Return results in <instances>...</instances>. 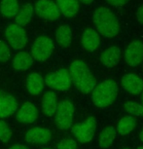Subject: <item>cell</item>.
Returning a JSON list of instances; mask_svg holds the SVG:
<instances>
[{"label": "cell", "mask_w": 143, "mask_h": 149, "mask_svg": "<svg viewBox=\"0 0 143 149\" xmlns=\"http://www.w3.org/2000/svg\"><path fill=\"white\" fill-rule=\"evenodd\" d=\"M74 112L75 107L73 103L69 100H64L58 103L57 110L55 113V121L60 130H67L71 128L73 123Z\"/></svg>", "instance_id": "obj_4"}, {"label": "cell", "mask_w": 143, "mask_h": 149, "mask_svg": "<svg viewBox=\"0 0 143 149\" xmlns=\"http://www.w3.org/2000/svg\"><path fill=\"white\" fill-rule=\"evenodd\" d=\"M136 19L140 24H143V6L141 8H139V10L136 13Z\"/></svg>", "instance_id": "obj_31"}, {"label": "cell", "mask_w": 143, "mask_h": 149, "mask_svg": "<svg viewBox=\"0 0 143 149\" xmlns=\"http://www.w3.org/2000/svg\"><path fill=\"white\" fill-rule=\"evenodd\" d=\"M46 149H48V148H46Z\"/></svg>", "instance_id": "obj_38"}, {"label": "cell", "mask_w": 143, "mask_h": 149, "mask_svg": "<svg viewBox=\"0 0 143 149\" xmlns=\"http://www.w3.org/2000/svg\"><path fill=\"white\" fill-rule=\"evenodd\" d=\"M11 136H12V132L8 124L3 120H0V140L2 142H7L10 139Z\"/></svg>", "instance_id": "obj_27"}, {"label": "cell", "mask_w": 143, "mask_h": 149, "mask_svg": "<svg viewBox=\"0 0 143 149\" xmlns=\"http://www.w3.org/2000/svg\"><path fill=\"white\" fill-rule=\"evenodd\" d=\"M57 6L60 14L66 18H73L79 12V1L78 0H56Z\"/></svg>", "instance_id": "obj_17"}, {"label": "cell", "mask_w": 143, "mask_h": 149, "mask_svg": "<svg viewBox=\"0 0 143 149\" xmlns=\"http://www.w3.org/2000/svg\"><path fill=\"white\" fill-rule=\"evenodd\" d=\"M121 51L116 46H111L104 50L100 55V61L107 68H112L116 66L120 61Z\"/></svg>", "instance_id": "obj_15"}, {"label": "cell", "mask_w": 143, "mask_h": 149, "mask_svg": "<svg viewBox=\"0 0 143 149\" xmlns=\"http://www.w3.org/2000/svg\"><path fill=\"white\" fill-rule=\"evenodd\" d=\"M10 51L8 45L4 41L0 40V61L6 63L10 58Z\"/></svg>", "instance_id": "obj_28"}, {"label": "cell", "mask_w": 143, "mask_h": 149, "mask_svg": "<svg viewBox=\"0 0 143 149\" xmlns=\"http://www.w3.org/2000/svg\"><path fill=\"white\" fill-rule=\"evenodd\" d=\"M68 72L71 82L83 94H90L96 86L94 74L83 61H74L69 65Z\"/></svg>", "instance_id": "obj_1"}, {"label": "cell", "mask_w": 143, "mask_h": 149, "mask_svg": "<svg viewBox=\"0 0 143 149\" xmlns=\"http://www.w3.org/2000/svg\"><path fill=\"white\" fill-rule=\"evenodd\" d=\"M52 134L48 129L34 127L26 134V141L31 144H45L51 140Z\"/></svg>", "instance_id": "obj_12"}, {"label": "cell", "mask_w": 143, "mask_h": 149, "mask_svg": "<svg viewBox=\"0 0 143 149\" xmlns=\"http://www.w3.org/2000/svg\"><path fill=\"white\" fill-rule=\"evenodd\" d=\"M106 2L114 7H122L128 3L130 0H105Z\"/></svg>", "instance_id": "obj_30"}, {"label": "cell", "mask_w": 143, "mask_h": 149, "mask_svg": "<svg viewBox=\"0 0 143 149\" xmlns=\"http://www.w3.org/2000/svg\"><path fill=\"white\" fill-rule=\"evenodd\" d=\"M118 95V86L112 80H105L92 91V100L99 108H106L113 104Z\"/></svg>", "instance_id": "obj_3"}, {"label": "cell", "mask_w": 143, "mask_h": 149, "mask_svg": "<svg viewBox=\"0 0 143 149\" xmlns=\"http://www.w3.org/2000/svg\"><path fill=\"white\" fill-rule=\"evenodd\" d=\"M97 32L106 38H114L119 33V22L115 14L106 7H99L94 13Z\"/></svg>", "instance_id": "obj_2"}, {"label": "cell", "mask_w": 143, "mask_h": 149, "mask_svg": "<svg viewBox=\"0 0 143 149\" xmlns=\"http://www.w3.org/2000/svg\"><path fill=\"white\" fill-rule=\"evenodd\" d=\"M77 142L71 139H61L58 144V149H77Z\"/></svg>", "instance_id": "obj_29"}, {"label": "cell", "mask_w": 143, "mask_h": 149, "mask_svg": "<svg viewBox=\"0 0 143 149\" xmlns=\"http://www.w3.org/2000/svg\"><path fill=\"white\" fill-rule=\"evenodd\" d=\"M44 78L38 73L33 72L27 77L26 88L30 94L33 95H39L44 89Z\"/></svg>", "instance_id": "obj_18"}, {"label": "cell", "mask_w": 143, "mask_h": 149, "mask_svg": "<svg viewBox=\"0 0 143 149\" xmlns=\"http://www.w3.org/2000/svg\"><path fill=\"white\" fill-rule=\"evenodd\" d=\"M121 85L131 95H139L143 91V80L133 73L125 74L121 79Z\"/></svg>", "instance_id": "obj_11"}, {"label": "cell", "mask_w": 143, "mask_h": 149, "mask_svg": "<svg viewBox=\"0 0 143 149\" xmlns=\"http://www.w3.org/2000/svg\"><path fill=\"white\" fill-rule=\"evenodd\" d=\"M136 149H143V146H139V147H137Z\"/></svg>", "instance_id": "obj_36"}, {"label": "cell", "mask_w": 143, "mask_h": 149, "mask_svg": "<svg viewBox=\"0 0 143 149\" xmlns=\"http://www.w3.org/2000/svg\"><path fill=\"white\" fill-rule=\"evenodd\" d=\"M57 95L54 92L45 93L42 97V110L46 116H54L57 110Z\"/></svg>", "instance_id": "obj_19"}, {"label": "cell", "mask_w": 143, "mask_h": 149, "mask_svg": "<svg viewBox=\"0 0 143 149\" xmlns=\"http://www.w3.org/2000/svg\"><path fill=\"white\" fill-rule=\"evenodd\" d=\"M81 42H82V45L86 51L94 52L99 47V45L100 43L99 32L92 29H86L82 34Z\"/></svg>", "instance_id": "obj_16"}, {"label": "cell", "mask_w": 143, "mask_h": 149, "mask_svg": "<svg viewBox=\"0 0 143 149\" xmlns=\"http://www.w3.org/2000/svg\"><path fill=\"white\" fill-rule=\"evenodd\" d=\"M116 130L112 126L104 128L101 131L99 137V144L101 148H108L113 144L116 139Z\"/></svg>", "instance_id": "obj_24"}, {"label": "cell", "mask_w": 143, "mask_h": 149, "mask_svg": "<svg viewBox=\"0 0 143 149\" xmlns=\"http://www.w3.org/2000/svg\"><path fill=\"white\" fill-rule=\"evenodd\" d=\"M125 60L130 66H137L143 61V43L134 40L126 48Z\"/></svg>", "instance_id": "obj_10"}, {"label": "cell", "mask_w": 143, "mask_h": 149, "mask_svg": "<svg viewBox=\"0 0 143 149\" xmlns=\"http://www.w3.org/2000/svg\"><path fill=\"white\" fill-rule=\"evenodd\" d=\"M136 127V119L135 117L131 116V115H128L121 118L117 125V132L121 136H126V134H130L133 132Z\"/></svg>", "instance_id": "obj_23"}, {"label": "cell", "mask_w": 143, "mask_h": 149, "mask_svg": "<svg viewBox=\"0 0 143 149\" xmlns=\"http://www.w3.org/2000/svg\"><path fill=\"white\" fill-rule=\"evenodd\" d=\"M125 149H128V148H125Z\"/></svg>", "instance_id": "obj_37"}, {"label": "cell", "mask_w": 143, "mask_h": 149, "mask_svg": "<svg viewBox=\"0 0 143 149\" xmlns=\"http://www.w3.org/2000/svg\"><path fill=\"white\" fill-rule=\"evenodd\" d=\"M45 84L51 89L58 91H67L71 86V78L67 69H58L51 72L45 77Z\"/></svg>", "instance_id": "obj_7"}, {"label": "cell", "mask_w": 143, "mask_h": 149, "mask_svg": "<svg viewBox=\"0 0 143 149\" xmlns=\"http://www.w3.org/2000/svg\"><path fill=\"white\" fill-rule=\"evenodd\" d=\"M125 109L131 116L143 117V104L135 102H127L125 103Z\"/></svg>", "instance_id": "obj_26"}, {"label": "cell", "mask_w": 143, "mask_h": 149, "mask_svg": "<svg viewBox=\"0 0 143 149\" xmlns=\"http://www.w3.org/2000/svg\"><path fill=\"white\" fill-rule=\"evenodd\" d=\"M9 149H28L26 147V145H22V144H15L13 146H11Z\"/></svg>", "instance_id": "obj_32"}, {"label": "cell", "mask_w": 143, "mask_h": 149, "mask_svg": "<svg viewBox=\"0 0 143 149\" xmlns=\"http://www.w3.org/2000/svg\"><path fill=\"white\" fill-rule=\"evenodd\" d=\"M19 10L18 0H2L0 3V13L6 18L15 17Z\"/></svg>", "instance_id": "obj_25"}, {"label": "cell", "mask_w": 143, "mask_h": 149, "mask_svg": "<svg viewBox=\"0 0 143 149\" xmlns=\"http://www.w3.org/2000/svg\"><path fill=\"white\" fill-rule=\"evenodd\" d=\"M54 51V42L51 38L40 36L36 38L31 46V57L37 61L48 60Z\"/></svg>", "instance_id": "obj_6"}, {"label": "cell", "mask_w": 143, "mask_h": 149, "mask_svg": "<svg viewBox=\"0 0 143 149\" xmlns=\"http://www.w3.org/2000/svg\"><path fill=\"white\" fill-rule=\"evenodd\" d=\"M140 139H141V141L143 142V129L140 132Z\"/></svg>", "instance_id": "obj_34"}, {"label": "cell", "mask_w": 143, "mask_h": 149, "mask_svg": "<svg viewBox=\"0 0 143 149\" xmlns=\"http://www.w3.org/2000/svg\"><path fill=\"white\" fill-rule=\"evenodd\" d=\"M17 107L18 103L15 98L0 90V118H6L15 113Z\"/></svg>", "instance_id": "obj_13"}, {"label": "cell", "mask_w": 143, "mask_h": 149, "mask_svg": "<svg viewBox=\"0 0 143 149\" xmlns=\"http://www.w3.org/2000/svg\"><path fill=\"white\" fill-rule=\"evenodd\" d=\"M5 37L15 50H21L26 45L27 34L24 29L17 24H10L5 29Z\"/></svg>", "instance_id": "obj_8"}, {"label": "cell", "mask_w": 143, "mask_h": 149, "mask_svg": "<svg viewBox=\"0 0 143 149\" xmlns=\"http://www.w3.org/2000/svg\"><path fill=\"white\" fill-rule=\"evenodd\" d=\"M95 129H96V119L94 117H89L83 122L71 126V132L77 141L81 143L89 142L94 139Z\"/></svg>", "instance_id": "obj_5"}, {"label": "cell", "mask_w": 143, "mask_h": 149, "mask_svg": "<svg viewBox=\"0 0 143 149\" xmlns=\"http://www.w3.org/2000/svg\"><path fill=\"white\" fill-rule=\"evenodd\" d=\"M38 111L32 102H26L22 105L16 115V119L21 123L29 124L37 119Z\"/></svg>", "instance_id": "obj_14"}, {"label": "cell", "mask_w": 143, "mask_h": 149, "mask_svg": "<svg viewBox=\"0 0 143 149\" xmlns=\"http://www.w3.org/2000/svg\"><path fill=\"white\" fill-rule=\"evenodd\" d=\"M34 12L38 17L49 21H56L60 19V12L57 3L53 0H38L34 5Z\"/></svg>", "instance_id": "obj_9"}, {"label": "cell", "mask_w": 143, "mask_h": 149, "mask_svg": "<svg viewBox=\"0 0 143 149\" xmlns=\"http://www.w3.org/2000/svg\"><path fill=\"white\" fill-rule=\"evenodd\" d=\"M78 1H79V3H82L84 5H90L92 3L94 0H78Z\"/></svg>", "instance_id": "obj_33"}, {"label": "cell", "mask_w": 143, "mask_h": 149, "mask_svg": "<svg viewBox=\"0 0 143 149\" xmlns=\"http://www.w3.org/2000/svg\"><path fill=\"white\" fill-rule=\"evenodd\" d=\"M34 9L30 4H26L21 8H19L18 12L15 15V22L17 24L21 26H26L32 19Z\"/></svg>", "instance_id": "obj_20"}, {"label": "cell", "mask_w": 143, "mask_h": 149, "mask_svg": "<svg viewBox=\"0 0 143 149\" xmlns=\"http://www.w3.org/2000/svg\"><path fill=\"white\" fill-rule=\"evenodd\" d=\"M32 63L33 58L27 52H19L13 58V66L16 70H26Z\"/></svg>", "instance_id": "obj_22"}, {"label": "cell", "mask_w": 143, "mask_h": 149, "mask_svg": "<svg viewBox=\"0 0 143 149\" xmlns=\"http://www.w3.org/2000/svg\"><path fill=\"white\" fill-rule=\"evenodd\" d=\"M56 40L60 48H68L72 40V31L70 27L65 24L58 26L56 32Z\"/></svg>", "instance_id": "obj_21"}, {"label": "cell", "mask_w": 143, "mask_h": 149, "mask_svg": "<svg viewBox=\"0 0 143 149\" xmlns=\"http://www.w3.org/2000/svg\"><path fill=\"white\" fill-rule=\"evenodd\" d=\"M141 102H142V104H143V91L141 92Z\"/></svg>", "instance_id": "obj_35"}]
</instances>
